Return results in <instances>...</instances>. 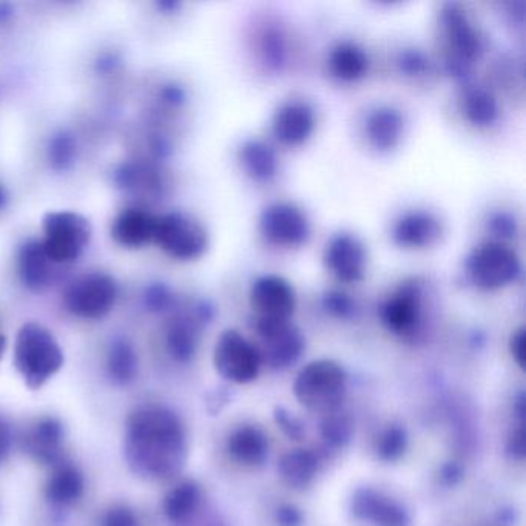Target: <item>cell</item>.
<instances>
[{"label": "cell", "instance_id": "obj_34", "mask_svg": "<svg viewBox=\"0 0 526 526\" xmlns=\"http://www.w3.org/2000/svg\"><path fill=\"white\" fill-rule=\"evenodd\" d=\"M321 304H323L324 311L332 317L341 318V320L352 317L355 312V301L341 290H328L323 295Z\"/></svg>", "mask_w": 526, "mask_h": 526}, {"label": "cell", "instance_id": "obj_4", "mask_svg": "<svg viewBox=\"0 0 526 526\" xmlns=\"http://www.w3.org/2000/svg\"><path fill=\"white\" fill-rule=\"evenodd\" d=\"M348 386L346 372L332 360L312 361L295 380V397L314 412L331 414L343 402Z\"/></svg>", "mask_w": 526, "mask_h": 526}, {"label": "cell", "instance_id": "obj_50", "mask_svg": "<svg viewBox=\"0 0 526 526\" xmlns=\"http://www.w3.org/2000/svg\"><path fill=\"white\" fill-rule=\"evenodd\" d=\"M5 348H7V338L0 334V358L4 355Z\"/></svg>", "mask_w": 526, "mask_h": 526}, {"label": "cell", "instance_id": "obj_14", "mask_svg": "<svg viewBox=\"0 0 526 526\" xmlns=\"http://www.w3.org/2000/svg\"><path fill=\"white\" fill-rule=\"evenodd\" d=\"M250 306L257 318L290 320L297 307L294 286L278 275L257 278L250 287Z\"/></svg>", "mask_w": 526, "mask_h": 526}, {"label": "cell", "instance_id": "obj_24", "mask_svg": "<svg viewBox=\"0 0 526 526\" xmlns=\"http://www.w3.org/2000/svg\"><path fill=\"white\" fill-rule=\"evenodd\" d=\"M462 110L466 121L476 127H489L499 119V102L488 88L468 84L463 88Z\"/></svg>", "mask_w": 526, "mask_h": 526}, {"label": "cell", "instance_id": "obj_37", "mask_svg": "<svg viewBox=\"0 0 526 526\" xmlns=\"http://www.w3.org/2000/svg\"><path fill=\"white\" fill-rule=\"evenodd\" d=\"M351 422H349L343 415H331L328 420L323 423L324 439L328 440L331 445L341 446L348 442L351 437Z\"/></svg>", "mask_w": 526, "mask_h": 526}, {"label": "cell", "instance_id": "obj_15", "mask_svg": "<svg viewBox=\"0 0 526 526\" xmlns=\"http://www.w3.org/2000/svg\"><path fill=\"white\" fill-rule=\"evenodd\" d=\"M442 232V223L434 213L411 210L395 221L392 240L403 249H426L440 240Z\"/></svg>", "mask_w": 526, "mask_h": 526}, {"label": "cell", "instance_id": "obj_1", "mask_svg": "<svg viewBox=\"0 0 526 526\" xmlns=\"http://www.w3.org/2000/svg\"><path fill=\"white\" fill-rule=\"evenodd\" d=\"M125 454L141 476L167 479L186 459V432L178 415L161 405L136 409L127 422Z\"/></svg>", "mask_w": 526, "mask_h": 526}, {"label": "cell", "instance_id": "obj_16", "mask_svg": "<svg viewBox=\"0 0 526 526\" xmlns=\"http://www.w3.org/2000/svg\"><path fill=\"white\" fill-rule=\"evenodd\" d=\"M315 129V112L304 101L283 102L272 119V133L278 142L289 147L304 144Z\"/></svg>", "mask_w": 526, "mask_h": 526}, {"label": "cell", "instance_id": "obj_46", "mask_svg": "<svg viewBox=\"0 0 526 526\" xmlns=\"http://www.w3.org/2000/svg\"><path fill=\"white\" fill-rule=\"evenodd\" d=\"M14 16L13 7L10 4H0V24L10 21L11 17Z\"/></svg>", "mask_w": 526, "mask_h": 526}, {"label": "cell", "instance_id": "obj_32", "mask_svg": "<svg viewBox=\"0 0 526 526\" xmlns=\"http://www.w3.org/2000/svg\"><path fill=\"white\" fill-rule=\"evenodd\" d=\"M48 162L50 167L56 172H67L75 166L76 156H78V142H76L73 133L67 130L53 135L48 144L47 150Z\"/></svg>", "mask_w": 526, "mask_h": 526}, {"label": "cell", "instance_id": "obj_3", "mask_svg": "<svg viewBox=\"0 0 526 526\" xmlns=\"http://www.w3.org/2000/svg\"><path fill=\"white\" fill-rule=\"evenodd\" d=\"M64 354L54 335L39 323H27L17 332L14 366L30 389H39L58 374Z\"/></svg>", "mask_w": 526, "mask_h": 526}, {"label": "cell", "instance_id": "obj_29", "mask_svg": "<svg viewBox=\"0 0 526 526\" xmlns=\"http://www.w3.org/2000/svg\"><path fill=\"white\" fill-rule=\"evenodd\" d=\"M201 491L193 482H184L170 491L164 502L166 516L173 523L186 522L198 510Z\"/></svg>", "mask_w": 526, "mask_h": 526}, {"label": "cell", "instance_id": "obj_12", "mask_svg": "<svg viewBox=\"0 0 526 526\" xmlns=\"http://www.w3.org/2000/svg\"><path fill=\"white\" fill-rule=\"evenodd\" d=\"M423 290L425 283L420 278H409L392 292L380 309V317L389 331L402 337L419 331L423 317Z\"/></svg>", "mask_w": 526, "mask_h": 526}, {"label": "cell", "instance_id": "obj_48", "mask_svg": "<svg viewBox=\"0 0 526 526\" xmlns=\"http://www.w3.org/2000/svg\"><path fill=\"white\" fill-rule=\"evenodd\" d=\"M115 59L112 58V56H107V58H102L101 62H99V68H102V70H112L113 67H115Z\"/></svg>", "mask_w": 526, "mask_h": 526}, {"label": "cell", "instance_id": "obj_42", "mask_svg": "<svg viewBox=\"0 0 526 526\" xmlns=\"http://www.w3.org/2000/svg\"><path fill=\"white\" fill-rule=\"evenodd\" d=\"M11 446H13V434L10 425L0 417V463L10 456Z\"/></svg>", "mask_w": 526, "mask_h": 526}, {"label": "cell", "instance_id": "obj_18", "mask_svg": "<svg viewBox=\"0 0 526 526\" xmlns=\"http://www.w3.org/2000/svg\"><path fill=\"white\" fill-rule=\"evenodd\" d=\"M156 218L141 209H125L113 221L112 235L116 243L129 249H138L152 243L155 237Z\"/></svg>", "mask_w": 526, "mask_h": 526}, {"label": "cell", "instance_id": "obj_35", "mask_svg": "<svg viewBox=\"0 0 526 526\" xmlns=\"http://www.w3.org/2000/svg\"><path fill=\"white\" fill-rule=\"evenodd\" d=\"M406 437L403 429L392 426L378 440V454L385 460H395L405 452Z\"/></svg>", "mask_w": 526, "mask_h": 526}, {"label": "cell", "instance_id": "obj_25", "mask_svg": "<svg viewBox=\"0 0 526 526\" xmlns=\"http://www.w3.org/2000/svg\"><path fill=\"white\" fill-rule=\"evenodd\" d=\"M355 511L358 516L372 520L378 526H406L408 525V514L402 506L385 499L380 494L365 491L355 499Z\"/></svg>", "mask_w": 526, "mask_h": 526}, {"label": "cell", "instance_id": "obj_31", "mask_svg": "<svg viewBox=\"0 0 526 526\" xmlns=\"http://www.w3.org/2000/svg\"><path fill=\"white\" fill-rule=\"evenodd\" d=\"M258 54L269 70H283L287 62L286 34L281 28L269 25L258 36Z\"/></svg>", "mask_w": 526, "mask_h": 526}, {"label": "cell", "instance_id": "obj_23", "mask_svg": "<svg viewBox=\"0 0 526 526\" xmlns=\"http://www.w3.org/2000/svg\"><path fill=\"white\" fill-rule=\"evenodd\" d=\"M328 67L338 81L355 82L368 73V54L355 42H338L329 51Z\"/></svg>", "mask_w": 526, "mask_h": 526}, {"label": "cell", "instance_id": "obj_11", "mask_svg": "<svg viewBox=\"0 0 526 526\" xmlns=\"http://www.w3.org/2000/svg\"><path fill=\"white\" fill-rule=\"evenodd\" d=\"M260 232L272 246L300 247L311 237V223L306 213L292 203H272L260 216Z\"/></svg>", "mask_w": 526, "mask_h": 526}, {"label": "cell", "instance_id": "obj_22", "mask_svg": "<svg viewBox=\"0 0 526 526\" xmlns=\"http://www.w3.org/2000/svg\"><path fill=\"white\" fill-rule=\"evenodd\" d=\"M19 275L22 283L31 292H42L50 286L51 263L41 241L30 240L19 250Z\"/></svg>", "mask_w": 526, "mask_h": 526}, {"label": "cell", "instance_id": "obj_13", "mask_svg": "<svg viewBox=\"0 0 526 526\" xmlns=\"http://www.w3.org/2000/svg\"><path fill=\"white\" fill-rule=\"evenodd\" d=\"M323 261L326 269L338 281L354 284L365 278L368 253L365 244L355 235L341 232L334 235L324 247Z\"/></svg>", "mask_w": 526, "mask_h": 526}, {"label": "cell", "instance_id": "obj_9", "mask_svg": "<svg viewBox=\"0 0 526 526\" xmlns=\"http://www.w3.org/2000/svg\"><path fill=\"white\" fill-rule=\"evenodd\" d=\"M255 332L260 344L255 346L261 363L275 369L294 365L304 349V338L290 320L255 318Z\"/></svg>", "mask_w": 526, "mask_h": 526}, {"label": "cell", "instance_id": "obj_43", "mask_svg": "<svg viewBox=\"0 0 526 526\" xmlns=\"http://www.w3.org/2000/svg\"><path fill=\"white\" fill-rule=\"evenodd\" d=\"M278 423H280L281 428L283 429L289 428L287 434L292 435V437H298V435L301 434V426L298 425V423H295L294 420H290V417H287L284 412H281V414L278 415Z\"/></svg>", "mask_w": 526, "mask_h": 526}, {"label": "cell", "instance_id": "obj_8", "mask_svg": "<svg viewBox=\"0 0 526 526\" xmlns=\"http://www.w3.org/2000/svg\"><path fill=\"white\" fill-rule=\"evenodd\" d=\"M116 298L118 284L115 278L104 272H92L68 287L65 306L76 317L99 320L112 312Z\"/></svg>", "mask_w": 526, "mask_h": 526}, {"label": "cell", "instance_id": "obj_45", "mask_svg": "<svg viewBox=\"0 0 526 526\" xmlns=\"http://www.w3.org/2000/svg\"><path fill=\"white\" fill-rule=\"evenodd\" d=\"M278 519H280V522L283 523V526H294L300 522V516H298V513H295L294 510H290V508L280 511V514H278Z\"/></svg>", "mask_w": 526, "mask_h": 526}, {"label": "cell", "instance_id": "obj_21", "mask_svg": "<svg viewBox=\"0 0 526 526\" xmlns=\"http://www.w3.org/2000/svg\"><path fill=\"white\" fill-rule=\"evenodd\" d=\"M204 321L207 320L199 312L198 306H196L195 315H179L173 318L167 329L166 343L170 355L176 361L186 363L192 360L198 348L199 324Z\"/></svg>", "mask_w": 526, "mask_h": 526}, {"label": "cell", "instance_id": "obj_41", "mask_svg": "<svg viewBox=\"0 0 526 526\" xmlns=\"http://www.w3.org/2000/svg\"><path fill=\"white\" fill-rule=\"evenodd\" d=\"M162 101L166 104L172 105V107H178V105L184 104L186 101V92L183 87H179L176 84H169L161 90Z\"/></svg>", "mask_w": 526, "mask_h": 526}, {"label": "cell", "instance_id": "obj_40", "mask_svg": "<svg viewBox=\"0 0 526 526\" xmlns=\"http://www.w3.org/2000/svg\"><path fill=\"white\" fill-rule=\"evenodd\" d=\"M511 355L516 360L519 368H525L526 357V332L525 329L520 328L519 331L514 332L510 341Z\"/></svg>", "mask_w": 526, "mask_h": 526}, {"label": "cell", "instance_id": "obj_49", "mask_svg": "<svg viewBox=\"0 0 526 526\" xmlns=\"http://www.w3.org/2000/svg\"><path fill=\"white\" fill-rule=\"evenodd\" d=\"M158 7L164 11H173L179 7L178 2H159Z\"/></svg>", "mask_w": 526, "mask_h": 526}, {"label": "cell", "instance_id": "obj_33", "mask_svg": "<svg viewBox=\"0 0 526 526\" xmlns=\"http://www.w3.org/2000/svg\"><path fill=\"white\" fill-rule=\"evenodd\" d=\"M398 70L403 76L408 78H420V76H426L431 70V61L428 56L423 53L419 48H403L400 53L397 54Z\"/></svg>", "mask_w": 526, "mask_h": 526}, {"label": "cell", "instance_id": "obj_7", "mask_svg": "<svg viewBox=\"0 0 526 526\" xmlns=\"http://www.w3.org/2000/svg\"><path fill=\"white\" fill-rule=\"evenodd\" d=\"M466 274L482 290H499L517 280L520 260L517 253L499 241L477 247L466 260Z\"/></svg>", "mask_w": 526, "mask_h": 526}, {"label": "cell", "instance_id": "obj_10", "mask_svg": "<svg viewBox=\"0 0 526 526\" xmlns=\"http://www.w3.org/2000/svg\"><path fill=\"white\" fill-rule=\"evenodd\" d=\"M213 361L221 377L240 385L255 380L263 365L255 344L233 329L223 332L216 341Z\"/></svg>", "mask_w": 526, "mask_h": 526}, {"label": "cell", "instance_id": "obj_47", "mask_svg": "<svg viewBox=\"0 0 526 526\" xmlns=\"http://www.w3.org/2000/svg\"><path fill=\"white\" fill-rule=\"evenodd\" d=\"M8 203H10V193H8L7 187L0 183V210H4Z\"/></svg>", "mask_w": 526, "mask_h": 526}, {"label": "cell", "instance_id": "obj_30", "mask_svg": "<svg viewBox=\"0 0 526 526\" xmlns=\"http://www.w3.org/2000/svg\"><path fill=\"white\" fill-rule=\"evenodd\" d=\"M108 372L119 385H127L135 378L138 371V357L132 343L125 338L113 341L108 352Z\"/></svg>", "mask_w": 526, "mask_h": 526}, {"label": "cell", "instance_id": "obj_5", "mask_svg": "<svg viewBox=\"0 0 526 526\" xmlns=\"http://www.w3.org/2000/svg\"><path fill=\"white\" fill-rule=\"evenodd\" d=\"M47 257L53 264H71L81 258L92 240V224L84 215L71 210H53L42 218Z\"/></svg>", "mask_w": 526, "mask_h": 526}, {"label": "cell", "instance_id": "obj_6", "mask_svg": "<svg viewBox=\"0 0 526 526\" xmlns=\"http://www.w3.org/2000/svg\"><path fill=\"white\" fill-rule=\"evenodd\" d=\"M153 243L175 260L193 261L206 253L209 235L203 224L189 213L172 212L156 218Z\"/></svg>", "mask_w": 526, "mask_h": 526}, {"label": "cell", "instance_id": "obj_27", "mask_svg": "<svg viewBox=\"0 0 526 526\" xmlns=\"http://www.w3.org/2000/svg\"><path fill=\"white\" fill-rule=\"evenodd\" d=\"M266 435L255 426H243L230 435L229 451L233 459L244 465H260L267 456Z\"/></svg>", "mask_w": 526, "mask_h": 526}, {"label": "cell", "instance_id": "obj_19", "mask_svg": "<svg viewBox=\"0 0 526 526\" xmlns=\"http://www.w3.org/2000/svg\"><path fill=\"white\" fill-rule=\"evenodd\" d=\"M62 442H64V428L56 419L39 420L24 439L25 451L41 463L59 462L62 456Z\"/></svg>", "mask_w": 526, "mask_h": 526}, {"label": "cell", "instance_id": "obj_28", "mask_svg": "<svg viewBox=\"0 0 526 526\" xmlns=\"http://www.w3.org/2000/svg\"><path fill=\"white\" fill-rule=\"evenodd\" d=\"M317 471V457L311 451H303V449L289 452L280 462L281 477L287 485L294 486V488L309 485Z\"/></svg>", "mask_w": 526, "mask_h": 526}, {"label": "cell", "instance_id": "obj_20", "mask_svg": "<svg viewBox=\"0 0 526 526\" xmlns=\"http://www.w3.org/2000/svg\"><path fill=\"white\" fill-rule=\"evenodd\" d=\"M238 159L244 173L252 179L253 183L267 184L274 181L278 175L277 153L260 139H247L238 150Z\"/></svg>", "mask_w": 526, "mask_h": 526}, {"label": "cell", "instance_id": "obj_38", "mask_svg": "<svg viewBox=\"0 0 526 526\" xmlns=\"http://www.w3.org/2000/svg\"><path fill=\"white\" fill-rule=\"evenodd\" d=\"M145 304L153 312H164L175 303L172 290L164 283H153L145 290Z\"/></svg>", "mask_w": 526, "mask_h": 526}, {"label": "cell", "instance_id": "obj_36", "mask_svg": "<svg viewBox=\"0 0 526 526\" xmlns=\"http://www.w3.org/2000/svg\"><path fill=\"white\" fill-rule=\"evenodd\" d=\"M488 230L493 233V237L499 243L513 240L517 235V220L511 213L503 212V210L491 213L488 220Z\"/></svg>", "mask_w": 526, "mask_h": 526}, {"label": "cell", "instance_id": "obj_39", "mask_svg": "<svg viewBox=\"0 0 526 526\" xmlns=\"http://www.w3.org/2000/svg\"><path fill=\"white\" fill-rule=\"evenodd\" d=\"M102 526H139L138 519L127 506H113L112 510L105 514Z\"/></svg>", "mask_w": 526, "mask_h": 526}, {"label": "cell", "instance_id": "obj_26", "mask_svg": "<svg viewBox=\"0 0 526 526\" xmlns=\"http://www.w3.org/2000/svg\"><path fill=\"white\" fill-rule=\"evenodd\" d=\"M84 493V477L76 466L62 463L54 469L50 479H48L47 499L54 505L68 506L81 499Z\"/></svg>", "mask_w": 526, "mask_h": 526}, {"label": "cell", "instance_id": "obj_44", "mask_svg": "<svg viewBox=\"0 0 526 526\" xmlns=\"http://www.w3.org/2000/svg\"><path fill=\"white\" fill-rule=\"evenodd\" d=\"M511 451L519 457H523V454H525V434H523V429H519V432L511 439Z\"/></svg>", "mask_w": 526, "mask_h": 526}, {"label": "cell", "instance_id": "obj_2", "mask_svg": "<svg viewBox=\"0 0 526 526\" xmlns=\"http://www.w3.org/2000/svg\"><path fill=\"white\" fill-rule=\"evenodd\" d=\"M443 64L449 75L466 79L482 56L485 42L473 17L457 2H446L439 13Z\"/></svg>", "mask_w": 526, "mask_h": 526}, {"label": "cell", "instance_id": "obj_17", "mask_svg": "<svg viewBox=\"0 0 526 526\" xmlns=\"http://www.w3.org/2000/svg\"><path fill=\"white\" fill-rule=\"evenodd\" d=\"M405 132V118L392 105L372 108L365 119V136L368 144L377 152H391L400 144Z\"/></svg>", "mask_w": 526, "mask_h": 526}]
</instances>
